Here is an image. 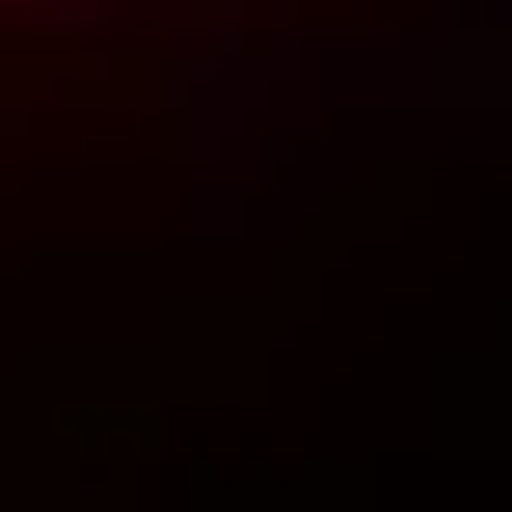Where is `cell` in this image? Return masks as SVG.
<instances>
[{
    "instance_id": "1",
    "label": "cell",
    "mask_w": 512,
    "mask_h": 512,
    "mask_svg": "<svg viewBox=\"0 0 512 512\" xmlns=\"http://www.w3.org/2000/svg\"><path fill=\"white\" fill-rule=\"evenodd\" d=\"M81 27H189V0H0V54H81Z\"/></svg>"
}]
</instances>
